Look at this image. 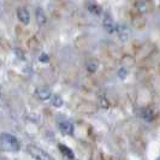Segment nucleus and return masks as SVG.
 Masks as SVG:
<instances>
[{"label":"nucleus","instance_id":"9","mask_svg":"<svg viewBox=\"0 0 160 160\" xmlns=\"http://www.w3.org/2000/svg\"><path fill=\"white\" fill-rule=\"evenodd\" d=\"M142 117H143V118L147 120V122H151V120L153 119L152 110H146V108H144L143 111H142Z\"/></svg>","mask_w":160,"mask_h":160},{"label":"nucleus","instance_id":"6","mask_svg":"<svg viewBox=\"0 0 160 160\" xmlns=\"http://www.w3.org/2000/svg\"><path fill=\"white\" fill-rule=\"evenodd\" d=\"M104 27H105V29L110 32V34L117 32V25H116V23L113 22L110 17H106L104 19Z\"/></svg>","mask_w":160,"mask_h":160},{"label":"nucleus","instance_id":"12","mask_svg":"<svg viewBox=\"0 0 160 160\" xmlns=\"http://www.w3.org/2000/svg\"><path fill=\"white\" fill-rule=\"evenodd\" d=\"M88 8H89V11H90V12H93V13H95V15H99V13L101 12V8H99L98 5H93V4H90Z\"/></svg>","mask_w":160,"mask_h":160},{"label":"nucleus","instance_id":"13","mask_svg":"<svg viewBox=\"0 0 160 160\" xmlns=\"http://www.w3.org/2000/svg\"><path fill=\"white\" fill-rule=\"evenodd\" d=\"M118 75H119L120 78H125V76H127V70H125V69H120Z\"/></svg>","mask_w":160,"mask_h":160},{"label":"nucleus","instance_id":"8","mask_svg":"<svg viewBox=\"0 0 160 160\" xmlns=\"http://www.w3.org/2000/svg\"><path fill=\"white\" fill-rule=\"evenodd\" d=\"M36 19H38L39 24H41V25H43V24L46 23V15L42 11V8H38L36 10Z\"/></svg>","mask_w":160,"mask_h":160},{"label":"nucleus","instance_id":"14","mask_svg":"<svg viewBox=\"0 0 160 160\" xmlns=\"http://www.w3.org/2000/svg\"><path fill=\"white\" fill-rule=\"evenodd\" d=\"M49 60V58H48V56L47 54H41V57H40V62H42V63H45V62H48Z\"/></svg>","mask_w":160,"mask_h":160},{"label":"nucleus","instance_id":"2","mask_svg":"<svg viewBox=\"0 0 160 160\" xmlns=\"http://www.w3.org/2000/svg\"><path fill=\"white\" fill-rule=\"evenodd\" d=\"M27 151H28V153L32 155L34 159H36V160H54L53 157H51L46 151L41 149L40 147H38V146L29 144V146L27 147Z\"/></svg>","mask_w":160,"mask_h":160},{"label":"nucleus","instance_id":"4","mask_svg":"<svg viewBox=\"0 0 160 160\" xmlns=\"http://www.w3.org/2000/svg\"><path fill=\"white\" fill-rule=\"evenodd\" d=\"M59 130L63 135H72L73 134V125L70 122L65 120V122L59 123Z\"/></svg>","mask_w":160,"mask_h":160},{"label":"nucleus","instance_id":"1","mask_svg":"<svg viewBox=\"0 0 160 160\" xmlns=\"http://www.w3.org/2000/svg\"><path fill=\"white\" fill-rule=\"evenodd\" d=\"M21 144L16 137L8 132H2L0 135V151L8 153H16L19 151Z\"/></svg>","mask_w":160,"mask_h":160},{"label":"nucleus","instance_id":"11","mask_svg":"<svg viewBox=\"0 0 160 160\" xmlns=\"http://www.w3.org/2000/svg\"><path fill=\"white\" fill-rule=\"evenodd\" d=\"M87 69H88L89 72H95L96 69H98V63H96V62H94V60L89 62L88 66H87Z\"/></svg>","mask_w":160,"mask_h":160},{"label":"nucleus","instance_id":"10","mask_svg":"<svg viewBox=\"0 0 160 160\" xmlns=\"http://www.w3.org/2000/svg\"><path fill=\"white\" fill-rule=\"evenodd\" d=\"M52 102H53V106H56V107H62V105H63V99L59 95H53Z\"/></svg>","mask_w":160,"mask_h":160},{"label":"nucleus","instance_id":"3","mask_svg":"<svg viewBox=\"0 0 160 160\" xmlns=\"http://www.w3.org/2000/svg\"><path fill=\"white\" fill-rule=\"evenodd\" d=\"M17 17L23 24H29V22H30V13L24 8H19L17 10Z\"/></svg>","mask_w":160,"mask_h":160},{"label":"nucleus","instance_id":"5","mask_svg":"<svg viewBox=\"0 0 160 160\" xmlns=\"http://www.w3.org/2000/svg\"><path fill=\"white\" fill-rule=\"evenodd\" d=\"M35 95L38 96L40 100H48L52 96V93L46 87H41V88H38L35 90Z\"/></svg>","mask_w":160,"mask_h":160},{"label":"nucleus","instance_id":"7","mask_svg":"<svg viewBox=\"0 0 160 160\" xmlns=\"http://www.w3.org/2000/svg\"><path fill=\"white\" fill-rule=\"evenodd\" d=\"M59 149H60V152L64 154L65 157H68L69 159H73V153H72V151L69 148V147H66V146H64V144H59Z\"/></svg>","mask_w":160,"mask_h":160}]
</instances>
